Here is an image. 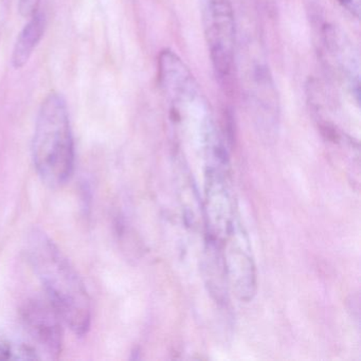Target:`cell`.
Wrapping results in <instances>:
<instances>
[{
    "instance_id": "ba28073f",
    "label": "cell",
    "mask_w": 361,
    "mask_h": 361,
    "mask_svg": "<svg viewBox=\"0 0 361 361\" xmlns=\"http://www.w3.org/2000/svg\"><path fill=\"white\" fill-rule=\"evenodd\" d=\"M12 358L11 348L0 344V360H6V359Z\"/></svg>"
},
{
    "instance_id": "52a82bcc",
    "label": "cell",
    "mask_w": 361,
    "mask_h": 361,
    "mask_svg": "<svg viewBox=\"0 0 361 361\" xmlns=\"http://www.w3.org/2000/svg\"><path fill=\"white\" fill-rule=\"evenodd\" d=\"M342 7L345 8L352 16L359 18L360 14L361 0H338Z\"/></svg>"
},
{
    "instance_id": "7a4b0ae2",
    "label": "cell",
    "mask_w": 361,
    "mask_h": 361,
    "mask_svg": "<svg viewBox=\"0 0 361 361\" xmlns=\"http://www.w3.org/2000/svg\"><path fill=\"white\" fill-rule=\"evenodd\" d=\"M33 161L42 180L51 188L71 178L75 166V145L66 101L51 94L42 103L32 142Z\"/></svg>"
},
{
    "instance_id": "8992f818",
    "label": "cell",
    "mask_w": 361,
    "mask_h": 361,
    "mask_svg": "<svg viewBox=\"0 0 361 361\" xmlns=\"http://www.w3.org/2000/svg\"><path fill=\"white\" fill-rule=\"evenodd\" d=\"M41 0H18V10L20 16L30 18L39 12Z\"/></svg>"
},
{
    "instance_id": "277c9868",
    "label": "cell",
    "mask_w": 361,
    "mask_h": 361,
    "mask_svg": "<svg viewBox=\"0 0 361 361\" xmlns=\"http://www.w3.org/2000/svg\"><path fill=\"white\" fill-rule=\"evenodd\" d=\"M23 322L27 334L46 358H58L62 352V329L60 317L51 304L37 300L27 302L22 310Z\"/></svg>"
},
{
    "instance_id": "5b68a950",
    "label": "cell",
    "mask_w": 361,
    "mask_h": 361,
    "mask_svg": "<svg viewBox=\"0 0 361 361\" xmlns=\"http://www.w3.org/2000/svg\"><path fill=\"white\" fill-rule=\"evenodd\" d=\"M45 16L37 12L35 16H31L28 24L24 27L22 32L18 35V41L14 46L13 54H12V65L14 68H23L29 62L33 51L45 33Z\"/></svg>"
},
{
    "instance_id": "3957f363",
    "label": "cell",
    "mask_w": 361,
    "mask_h": 361,
    "mask_svg": "<svg viewBox=\"0 0 361 361\" xmlns=\"http://www.w3.org/2000/svg\"><path fill=\"white\" fill-rule=\"evenodd\" d=\"M209 46L216 75L229 86L234 71L235 26L231 0H209Z\"/></svg>"
},
{
    "instance_id": "6da1fadb",
    "label": "cell",
    "mask_w": 361,
    "mask_h": 361,
    "mask_svg": "<svg viewBox=\"0 0 361 361\" xmlns=\"http://www.w3.org/2000/svg\"><path fill=\"white\" fill-rule=\"evenodd\" d=\"M27 255L61 320L75 335L87 334L92 322L90 295L71 262L39 230L29 235Z\"/></svg>"
}]
</instances>
